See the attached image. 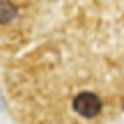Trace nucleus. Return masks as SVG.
I'll list each match as a JSON object with an SVG mask.
<instances>
[{
    "instance_id": "obj_1",
    "label": "nucleus",
    "mask_w": 124,
    "mask_h": 124,
    "mask_svg": "<svg viewBox=\"0 0 124 124\" xmlns=\"http://www.w3.org/2000/svg\"><path fill=\"white\" fill-rule=\"evenodd\" d=\"M71 108H74V113H78V115L85 117V120H94V117L103 110V99L99 97L97 92L83 90V92L74 94V99H71Z\"/></svg>"
},
{
    "instance_id": "obj_2",
    "label": "nucleus",
    "mask_w": 124,
    "mask_h": 124,
    "mask_svg": "<svg viewBox=\"0 0 124 124\" xmlns=\"http://www.w3.org/2000/svg\"><path fill=\"white\" fill-rule=\"evenodd\" d=\"M16 5L9 0H0V23H12L16 21Z\"/></svg>"
}]
</instances>
